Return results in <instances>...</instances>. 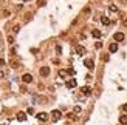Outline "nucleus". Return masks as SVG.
I'll return each instance as SVG.
<instances>
[{"instance_id":"21","label":"nucleus","mask_w":127,"mask_h":125,"mask_svg":"<svg viewBox=\"0 0 127 125\" xmlns=\"http://www.w3.org/2000/svg\"><path fill=\"white\" fill-rule=\"evenodd\" d=\"M56 51H57V54H60V53H62V48H60L59 45H57V46H56Z\"/></svg>"},{"instance_id":"17","label":"nucleus","mask_w":127,"mask_h":125,"mask_svg":"<svg viewBox=\"0 0 127 125\" xmlns=\"http://www.w3.org/2000/svg\"><path fill=\"white\" fill-rule=\"evenodd\" d=\"M59 76H60V77H65V76H67V71H65V70H60V71H59Z\"/></svg>"},{"instance_id":"6","label":"nucleus","mask_w":127,"mask_h":125,"mask_svg":"<svg viewBox=\"0 0 127 125\" xmlns=\"http://www.w3.org/2000/svg\"><path fill=\"white\" fill-rule=\"evenodd\" d=\"M48 74H50V68H48V66H42V68H40V76L47 77Z\"/></svg>"},{"instance_id":"8","label":"nucleus","mask_w":127,"mask_h":125,"mask_svg":"<svg viewBox=\"0 0 127 125\" xmlns=\"http://www.w3.org/2000/svg\"><path fill=\"white\" fill-rule=\"evenodd\" d=\"M37 119H39V121H42V122H45L47 119H48V114H47V113H39L37 114Z\"/></svg>"},{"instance_id":"12","label":"nucleus","mask_w":127,"mask_h":125,"mask_svg":"<svg viewBox=\"0 0 127 125\" xmlns=\"http://www.w3.org/2000/svg\"><path fill=\"white\" fill-rule=\"evenodd\" d=\"M91 36L96 37V39H99V37H101V31H99V30H93V31H91Z\"/></svg>"},{"instance_id":"26","label":"nucleus","mask_w":127,"mask_h":125,"mask_svg":"<svg viewBox=\"0 0 127 125\" xmlns=\"http://www.w3.org/2000/svg\"><path fill=\"white\" fill-rule=\"evenodd\" d=\"M123 110H124V111H127V103H124V105H123Z\"/></svg>"},{"instance_id":"11","label":"nucleus","mask_w":127,"mask_h":125,"mask_svg":"<svg viewBox=\"0 0 127 125\" xmlns=\"http://www.w3.org/2000/svg\"><path fill=\"white\" fill-rule=\"evenodd\" d=\"M81 91H82L85 96H90V94H91V88H90V87H82V90H81Z\"/></svg>"},{"instance_id":"22","label":"nucleus","mask_w":127,"mask_h":125,"mask_svg":"<svg viewBox=\"0 0 127 125\" xmlns=\"http://www.w3.org/2000/svg\"><path fill=\"white\" fill-rule=\"evenodd\" d=\"M8 42H9V43H14V37L9 36V37H8Z\"/></svg>"},{"instance_id":"9","label":"nucleus","mask_w":127,"mask_h":125,"mask_svg":"<svg viewBox=\"0 0 127 125\" xmlns=\"http://www.w3.org/2000/svg\"><path fill=\"white\" fill-rule=\"evenodd\" d=\"M76 53H78L79 56L85 54V48H84V46H81V45H78V46H76Z\"/></svg>"},{"instance_id":"5","label":"nucleus","mask_w":127,"mask_h":125,"mask_svg":"<svg viewBox=\"0 0 127 125\" xmlns=\"http://www.w3.org/2000/svg\"><path fill=\"white\" fill-rule=\"evenodd\" d=\"M113 39H115V42H123L124 40V34L123 33H115Z\"/></svg>"},{"instance_id":"4","label":"nucleus","mask_w":127,"mask_h":125,"mask_svg":"<svg viewBox=\"0 0 127 125\" xmlns=\"http://www.w3.org/2000/svg\"><path fill=\"white\" fill-rule=\"evenodd\" d=\"M67 88H75L76 85H78V82H76V79H70V80H67Z\"/></svg>"},{"instance_id":"23","label":"nucleus","mask_w":127,"mask_h":125,"mask_svg":"<svg viewBox=\"0 0 127 125\" xmlns=\"http://www.w3.org/2000/svg\"><path fill=\"white\" fill-rule=\"evenodd\" d=\"M37 5H39V6H44V5H45V2H44V0H39V2H37Z\"/></svg>"},{"instance_id":"28","label":"nucleus","mask_w":127,"mask_h":125,"mask_svg":"<svg viewBox=\"0 0 127 125\" xmlns=\"http://www.w3.org/2000/svg\"><path fill=\"white\" fill-rule=\"evenodd\" d=\"M3 76H5V73L3 71H0V77H3Z\"/></svg>"},{"instance_id":"20","label":"nucleus","mask_w":127,"mask_h":125,"mask_svg":"<svg viewBox=\"0 0 127 125\" xmlns=\"http://www.w3.org/2000/svg\"><path fill=\"white\" fill-rule=\"evenodd\" d=\"M75 113H81V107H79V105L75 107Z\"/></svg>"},{"instance_id":"27","label":"nucleus","mask_w":127,"mask_h":125,"mask_svg":"<svg viewBox=\"0 0 127 125\" xmlns=\"http://www.w3.org/2000/svg\"><path fill=\"white\" fill-rule=\"evenodd\" d=\"M121 3H123V5H127V0H121Z\"/></svg>"},{"instance_id":"13","label":"nucleus","mask_w":127,"mask_h":125,"mask_svg":"<svg viewBox=\"0 0 127 125\" xmlns=\"http://www.w3.org/2000/svg\"><path fill=\"white\" fill-rule=\"evenodd\" d=\"M101 22H102V25L107 26V25H110V19L108 17H101Z\"/></svg>"},{"instance_id":"7","label":"nucleus","mask_w":127,"mask_h":125,"mask_svg":"<svg viewBox=\"0 0 127 125\" xmlns=\"http://www.w3.org/2000/svg\"><path fill=\"white\" fill-rule=\"evenodd\" d=\"M108 51H110V53H116V51H118V43H116V42H115V43H110Z\"/></svg>"},{"instance_id":"18","label":"nucleus","mask_w":127,"mask_h":125,"mask_svg":"<svg viewBox=\"0 0 127 125\" xmlns=\"http://www.w3.org/2000/svg\"><path fill=\"white\" fill-rule=\"evenodd\" d=\"M12 31H14V33H19V31H20V26H19V25H16L14 28H12Z\"/></svg>"},{"instance_id":"15","label":"nucleus","mask_w":127,"mask_h":125,"mask_svg":"<svg viewBox=\"0 0 127 125\" xmlns=\"http://www.w3.org/2000/svg\"><path fill=\"white\" fill-rule=\"evenodd\" d=\"M108 9H110L112 12H116V11H118V6H115V5H110V6H108Z\"/></svg>"},{"instance_id":"1","label":"nucleus","mask_w":127,"mask_h":125,"mask_svg":"<svg viewBox=\"0 0 127 125\" xmlns=\"http://www.w3.org/2000/svg\"><path fill=\"white\" fill-rule=\"evenodd\" d=\"M60 116H62V114H60V111H59V110H53L51 117H53V121H54V122H56V121H59V119H60Z\"/></svg>"},{"instance_id":"29","label":"nucleus","mask_w":127,"mask_h":125,"mask_svg":"<svg viewBox=\"0 0 127 125\" xmlns=\"http://www.w3.org/2000/svg\"><path fill=\"white\" fill-rule=\"evenodd\" d=\"M23 2H28V0H23Z\"/></svg>"},{"instance_id":"3","label":"nucleus","mask_w":127,"mask_h":125,"mask_svg":"<svg viewBox=\"0 0 127 125\" xmlns=\"http://www.w3.org/2000/svg\"><path fill=\"white\" fill-rule=\"evenodd\" d=\"M22 80L25 82V83H31V82H33V76H31V74H23Z\"/></svg>"},{"instance_id":"16","label":"nucleus","mask_w":127,"mask_h":125,"mask_svg":"<svg viewBox=\"0 0 127 125\" xmlns=\"http://www.w3.org/2000/svg\"><path fill=\"white\" fill-rule=\"evenodd\" d=\"M67 117H68V119H73V121H76V119H78L73 113H68V114H67Z\"/></svg>"},{"instance_id":"14","label":"nucleus","mask_w":127,"mask_h":125,"mask_svg":"<svg viewBox=\"0 0 127 125\" xmlns=\"http://www.w3.org/2000/svg\"><path fill=\"white\" fill-rule=\"evenodd\" d=\"M119 124L127 125V116H119Z\"/></svg>"},{"instance_id":"2","label":"nucleus","mask_w":127,"mask_h":125,"mask_svg":"<svg viewBox=\"0 0 127 125\" xmlns=\"http://www.w3.org/2000/svg\"><path fill=\"white\" fill-rule=\"evenodd\" d=\"M84 65H85L88 70H93V68H95V62L91 59H85V60H84Z\"/></svg>"},{"instance_id":"19","label":"nucleus","mask_w":127,"mask_h":125,"mask_svg":"<svg viewBox=\"0 0 127 125\" xmlns=\"http://www.w3.org/2000/svg\"><path fill=\"white\" fill-rule=\"evenodd\" d=\"M11 65H12V68H19V63H17V62H14V60L11 62Z\"/></svg>"},{"instance_id":"25","label":"nucleus","mask_w":127,"mask_h":125,"mask_svg":"<svg viewBox=\"0 0 127 125\" xmlns=\"http://www.w3.org/2000/svg\"><path fill=\"white\" fill-rule=\"evenodd\" d=\"M3 65H5V60H3V59H0V66H3Z\"/></svg>"},{"instance_id":"10","label":"nucleus","mask_w":127,"mask_h":125,"mask_svg":"<svg viewBox=\"0 0 127 125\" xmlns=\"http://www.w3.org/2000/svg\"><path fill=\"white\" fill-rule=\"evenodd\" d=\"M17 121H20V122H23V121H26V114L25 113H17Z\"/></svg>"},{"instance_id":"24","label":"nucleus","mask_w":127,"mask_h":125,"mask_svg":"<svg viewBox=\"0 0 127 125\" xmlns=\"http://www.w3.org/2000/svg\"><path fill=\"white\" fill-rule=\"evenodd\" d=\"M96 48H98V49H99V48H102V43H101V42H96Z\"/></svg>"}]
</instances>
